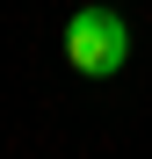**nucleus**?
<instances>
[{"label": "nucleus", "instance_id": "obj_1", "mask_svg": "<svg viewBox=\"0 0 152 159\" xmlns=\"http://www.w3.org/2000/svg\"><path fill=\"white\" fill-rule=\"evenodd\" d=\"M123 58H131V22L116 7H80L65 22V65L80 80H109L123 72Z\"/></svg>", "mask_w": 152, "mask_h": 159}]
</instances>
